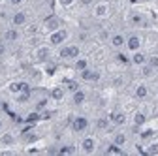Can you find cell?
<instances>
[{"label":"cell","mask_w":158,"mask_h":156,"mask_svg":"<svg viewBox=\"0 0 158 156\" xmlns=\"http://www.w3.org/2000/svg\"><path fill=\"white\" fill-rule=\"evenodd\" d=\"M141 73H143V75H145V77H151V75H152V73H154V70H152V68H151V66H149V64H147V62H145V64H143V66H141Z\"/></svg>","instance_id":"obj_29"},{"label":"cell","mask_w":158,"mask_h":156,"mask_svg":"<svg viewBox=\"0 0 158 156\" xmlns=\"http://www.w3.org/2000/svg\"><path fill=\"white\" fill-rule=\"evenodd\" d=\"M130 62H132L134 66H139V68H141V66L147 62V55H145L141 49H139V51H134V53H132V58H130Z\"/></svg>","instance_id":"obj_12"},{"label":"cell","mask_w":158,"mask_h":156,"mask_svg":"<svg viewBox=\"0 0 158 156\" xmlns=\"http://www.w3.org/2000/svg\"><path fill=\"white\" fill-rule=\"evenodd\" d=\"M151 135H152V132L149 130V132H143V139H147V138H151Z\"/></svg>","instance_id":"obj_37"},{"label":"cell","mask_w":158,"mask_h":156,"mask_svg":"<svg viewBox=\"0 0 158 156\" xmlns=\"http://www.w3.org/2000/svg\"><path fill=\"white\" fill-rule=\"evenodd\" d=\"M134 98L135 100H147L149 98V87L145 83H139L134 88Z\"/></svg>","instance_id":"obj_11"},{"label":"cell","mask_w":158,"mask_h":156,"mask_svg":"<svg viewBox=\"0 0 158 156\" xmlns=\"http://www.w3.org/2000/svg\"><path fill=\"white\" fill-rule=\"evenodd\" d=\"M15 96H17V102H19V104H25V102L30 100V90H23V92L15 94Z\"/></svg>","instance_id":"obj_26"},{"label":"cell","mask_w":158,"mask_h":156,"mask_svg":"<svg viewBox=\"0 0 158 156\" xmlns=\"http://www.w3.org/2000/svg\"><path fill=\"white\" fill-rule=\"evenodd\" d=\"M6 2H8L10 6H21V4L25 2V0H6Z\"/></svg>","instance_id":"obj_33"},{"label":"cell","mask_w":158,"mask_h":156,"mask_svg":"<svg viewBox=\"0 0 158 156\" xmlns=\"http://www.w3.org/2000/svg\"><path fill=\"white\" fill-rule=\"evenodd\" d=\"M100 38L102 40H109V32L107 30H100Z\"/></svg>","instance_id":"obj_34"},{"label":"cell","mask_w":158,"mask_h":156,"mask_svg":"<svg viewBox=\"0 0 158 156\" xmlns=\"http://www.w3.org/2000/svg\"><path fill=\"white\" fill-rule=\"evenodd\" d=\"M87 68H89V58H85V56H77L75 60H73V70L83 72V70H87Z\"/></svg>","instance_id":"obj_19"},{"label":"cell","mask_w":158,"mask_h":156,"mask_svg":"<svg viewBox=\"0 0 158 156\" xmlns=\"http://www.w3.org/2000/svg\"><path fill=\"white\" fill-rule=\"evenodd\" d=\"M92 13H94V17H98V19H106V17L109 15V4H107V2H98V4H94Z\"/></svg>","instance_id":"obj_9"},{"label":"cell","mask_w":158,"mask_h":156,"mask_svg":"<svg viewBox=\"0 0 158 156\" xmlns=\"http://www.w3.org/2000/svg\"><path fill=\"white\" fill-rule=\"evenodd\" d=\"M10 23H11V27H15V28L25 27V25L28 23V13H27V11H15V13L11 15V19H10Z\"/></svg>","instance_id":"obj_5"},{"label":"cell","mask_w":158,"mask_h":156,"mask_svg":"<svg viewBox=\"0 0 158 156\" xmlns=\"http://www.w3.org/2000/svg\"><path fill=\"white\" fill-rule=\"evenodd\" d=\"M49 56H51V49H49V47L42 45V47L36 49V60H38V62H47Z\"/></svg>","instance_id":"obj_15"},{"label":"cell","mask_w":158,"mask_h":156,"mask_svg":"<svg viewBox=\"0 0 158 156\" xmlns=\"http://www.w3.org/2000/svg\"><path fill=\"white\" fill-rule=\"evenodd\" d=\"M128 23H130V27H145V17L141 15V13H137V11H132L130 15H128Z\"/></svg>","instance_id":"obj_10"},{"label":"cell","mask_w":158,"mask_h":156,"mask_svg":"<svg viewBox=\"0 0 158 156\" xmlns=\"http://www.w3.org/2000/svg\"><path fill=\"white\" fill-rule=\"evenodd\" d=\"M64 88H66L68 92H75V90L79 88V83H77V81H72V79H68V81L64 83Z\"/></svg>","instance_id":"obj_28"},{"label":"cell","mask_w":158,"mask_h":156,"mask_svg":"<svg viewBox=\"0 0 158 156\" xmlns=\"http://www.w3.org/2000/svg\"><path fill=\"white\" fill-rule=\"evenodd\" d=\"M141 38L137 36V34H130V36H126V49L130 51V53H134V51H139L141 49Z\"/></svg>","instance_id":"obj_7"},{"label":"cell","mask_w":158,"mask_h":156,"mask_svg":"<svg viewBox=\"0 0 158 156\" xmlns=\"http://www.w3.org/2000/svg\"><path fill=\"white\" fill-rule=\"evenodd\" d=\"M72 102L73 105H83L87 102V92L83 88H77L75 92H72Z\"/></svg>","instance_id":"obj_14"},{"label":"cell","mask_w":158,"mask_h":156,"mask_svg":"<svg viewBox=\"0 0 158 156\" xmlns=\"http://www.w3.org/2000/svg\"><path fill=\"white\" fill-rule=\"evenodd\" d=\"M70 38V32L66 30V28H56V30H53V32H49V45H53V47H60V45H64L66 43V40Z\"/></svg>","instance_id":"obj_2"},{"label":"cell","mask_w":158,"mask_h":156,"mask_svg":"<svg viewBox=\"0 0 158 156\" xmlns=\"http://www.w3.org/2000/svg\"><path fill=\"white\" fill-rule=\"evenodd\" d=\"M109 43H111V47L113 49H124V45H126V36L123 34V32H115V34H111L109 36Z\"/></svg>","instance_id":"obj_6"},{"label":"cell","mask_w":158,"mask_h":156,"mask_svg":"<svg viewBox=\"0 0 158 156\" xmlns=\"http://www.w3.org/2000/svg\"><path fill=\"white\" fill-rule=\"evenodd\" d=\"M109 126H113V124H111L109 119H106V117H102V119H98V121H96V128L100 130V132H106Z\"/></svg>","instance_id":"obj_23"},{"label":"cell","mask_w":158,"mask_h":156,"mask_svg":"<svg viewBox=\"0 0 158 156\" xmlns=\"http://www.w3.org/2000/svg\"><path fill=\"white\" fill-rule=\"evenodd\" d=\"M145 122H147V113L145 111H135L134 113V126L141 128V126H145Z\"/></svg>","instance_id":"obj_18"},{"label":"cell","mask_w":158,"mask_h":156,"mask_svg":"<svg viewBox=\"0 0 158 156\" xmlns=\"http://www.w3.org/2000/svg\"><path fill=\"white\" fill-rule=\"evenodd\" d=\"M96 147H98V141H96V138L89 135V138H83V139H81L79 150H81L83 154H94V152H96Z\"/></svg>","instance_id":"obj_4"},{"label":"cell","mask_w":158,"mask_h":156,"mask_svg":"<svg viewBox=\"0 0 158 156\" xmlns=\"http://www.w3.org/2000/svg\"><path fill=\"white\" fill-rule=\"evenodd\" d=\"M19 38H21V32H19L15 27L8 28V30L4 32V42H10V43H13V42H19Z\"/></svg>","instance_id":"obj_17"},{"label":"cell","mask_w":158,"mask_h":156,"mask_svg":"<svg viewBox=\"0 0 158 156\" xmlns=\"http://www.w3.org/2000/svg\"><path fill=\"white\" fill-rule=\"evenodd\" d=\"M81 4H83V6H92L94 0H81Z\"/></svg>","instance_id":"obj_36"},{"label":"cell","mask_w":158,"mask_h":156,"mask_svg":"<svg viewBox=\"0 0 158 156\" xmlns=\"http://www.w3.org/2000/svg\"><path fill=\"white\" fill-rule=\"evenodd\" d=\"M89 130V119L83 115H79V117H73V121H72V132L73 133H85Z\"/></svg>","instance_id":"obj_3"},{"label":"cell","mask_w":158,"mask_h":156,"mask_svg":"<svg viewBox=\"0 0 158 156\" xmlns=\"http://www.w3.org/2000/svg\"><path fill=\"white\" fill-rule=\"evenodd\" d=\"M106 154H123V147H118V145H115L113 141L106 147Z\"/></svg>","instance_id":"obj_25"},{"label":"cell","mask_w":158,"mask_h":156,"mask_svg":"<svg viewBox=\"0 0 158 156\" xmlns=\"http://www.w3.org/2000/svg\"><path fill=\"white\" fill-rule=\"evenodd\" d=\"M79 75H81V81H98L100 79V73L90 70V66L87 70H83V72H79Z\"/></svg>","instance_id":"obj_16"},{"label":"cell","mask_w":158,"mask_h":156,"mask_svg":"<svg viewBox=\"0 0 158 156\" xmlns=\"http://www.w3.org/2000/svg\"><path fill=\"white\" fill-rule=\"evenodd\" d=\"M8 90H10L11 94H19V92H23V90H30V87H28V83H25V81H13V83H10Z\"/></svg>","instance_id":"obj_13"},{"label":"cell","mask_w":158,"mask_h":156,"mask_svg":"<svg viewBox=\"0 0 158 156\" xmlns=\"http://www.w3.org/2000/svg\"><path fill=\"white\" fill-rule=\"evenodd\" d=\"M2 55H6V43L4 42L0 43V56H2Z\"/></svg>","instance_id":"obj_35"},{"label":"cell","mask_w":158,"mask_h":156,"mask_svg":"<svg viewBox=\"0 0 158 156\" xmlns=\"http://www.w3.org/2000/svg\"><path fill=\"white\" fill-rule=\"evenodd\" d=\"M109 121H111L113 126H124V124L128 122V117H126L124 111H113V113L109 115Z\"/></svg>","instance_id":"obj_8"},{"label":"cell","mask_w":158,"mask_h":156,"mask_svg":"<svg viewBox=\"0 0 158 156\" xmlns=\"http://www.w3.org/2000/svg\"><path fill=\"white\" fill-rule=\"evenodd\" d=\"M4 130V119H0V132Z\"/></svg>","instance_id":"obj_38"},{"label":"cell","mask_w":158,"mask_h":156,"mask_svg":"<svg viewBox=\"0 0 158 156\" xmlns=\"http://www.w3.org/2000/svg\"><path fill=\"white\" fill-rule=\"evenodd\" d=\"M113 143L118 145V147H124V145L128 143V135H126L124 132H117V133L113 135Z\"/></svg>","instance_id":"obj_20"},{"label":"cell","mask_w":158,"mask_h":156,"mask_svg":"<svg viewBox=\"0 0 158 156\" xmlns=\"http://www.w3.org/2000/svg\"><path fill=\"white\" fill-rule=\"evenodd\" d=\"M13 143H15V135L13 133H10V132L2 133V138H0V145H13Z\"/></svg>","instance_id":"obj_24"},{"label":"cell","mask_w":158,"mask_h":156,"mask_svg":"<svg viewBox=\"0 0 158 156\" xmlns=\"http://www.w3.org/2000/svg\"><path fill=\"white\" fill-rule=\"evenodd\" d=\"M64 94H66V88H64V87H55V88L51 90V98H53L55 102H60V100L64 98Z\"/></svg>","instance_id":"obj_22"},{"label":"cell","mask_w":158,"mask_h":156,"mask_svg":"<svg viewBox=\"0 0 158 156\" xmlns=\"http://www.w3.org/2000/svg\"><path fill=\"white\" fill-rule=\"evenodd\" d=\"M145 152H147V154H156V152H158V143H151Z\"/></svg>","instance_id":"obj_31"},{"label":"cell","mask_w":158,"mask_h":156,"mask_svg":"<svg viewBox=\"0 0 158 156\" xmlns=\"http://www.w3.org/2000/svg\"><path fill=\"white\" fill-rule=\"evenodd\" d=\"M73 152H75V149L70 147V145H64V147L58 149V154H73Z\"/></svg>","instance_id":"obj_30"},{"label":"cell","mask_w":158,"mask_h":156,"mask_svg":"<svg viewBox=\"0 0 158 156\" xmlns=\"http://www.w3.org/2000/svg\"><path fill=\"white\" fill-rule=\"evenodd\" d=\"M147 64L156 72V70H158V55H149V56H147Z\"/></svg>","instance_id":"obj_27"},{"label":"cell","mask_w":158,"mask_h":156,"mask_svg":"<svg viewBox=\"0 0 158 156\" xmlns=\"http://www.w3.org/2000/svg\"><path fill=\"white\" fill-rule=\"evenodd\" d=\"M45 28H47L49 32H53V30H56V28H60V19H58V17H49L47 21H45Z\"/></svg>","instance_id":"obj_21"},{"label":"cell","mask_w":158,"mask_h":156,"mask_svg":"<svg viewBox=\"0 0 158 156\" xmlns=\"http://www.w3.org/2000/svg\"><path fill=\"white\" fill-rule=\"evenodd\" d=\"M77 56H81V47L77 43L60 45V49H58V58H62V60H75Z\"/></svg>","instance_id":"obj_1"},{"label":"cell","mask_w":158,"mask_h":156,"mask_svg":"<svg viewBox=\"0 0 158 156\" xmlns=\"http://www.w3.org/2000/svg\"><path fill=\"white\" fill-rule=\"evenodd\" d=\"M58 2H60V6H64V8H70L75 0H58Z\"/></svg>","instance_id":"obj_32"}]
</instances>
